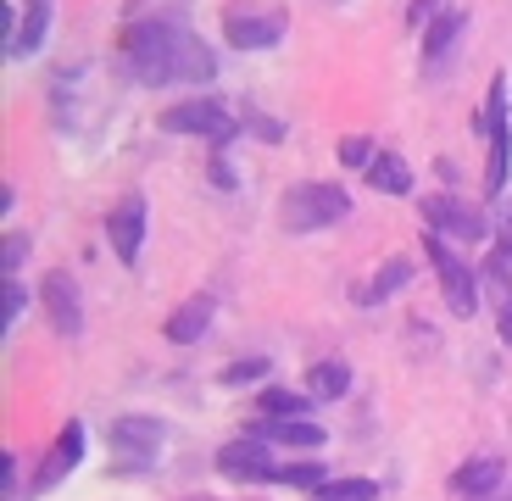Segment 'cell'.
Masks as SVG:
<instances>
[{
    "mask_svg": "<svg viewBox=\"0 0 512 501\" xmlns=\"http://www.w3.org/2000/svg\"><path fill=\"white\" fill-rule=\"evenodd\" d=\"M123 73L145 90H167V84H212L218 78V51L206 45L195 28L167 23V17H145V23L123 28Z\"/></svg>",
    "mask_w": 512,
    "mask_h": 501,
    "instance_id": "6da1fadb",
    "label": "cell"
},
{
    "mask_svg": "<svg viewBox=\"0 0 512 501\" xmlns=\"http://www.w3.org/2000/svg\"><path fill=\"white\" fill-rule=\"evenodd\" d=\"M351 218V190H340V184H290L279 201V229L284 234H318L329 229V223Z\"/></svg>",
    "mask_w": 512,
    "mask_h": 501,
    "instance_id": "7a4b0ae2",
    "label": "cell"
},
{
    "mask_svg": "<svg viewBox=\"0 0 512 501\" xmlns=\"http://www.w3.org/2000/svg\"><path fill=\"white\" fill-rule=\"evenodd\" d=\"M423 251H429V262H435V273H440L446 307L457 312V318H474L479 312V268H468V262L457 257V245L440 240V234H423Z\"/></svg>",
    "mask_w": 512,
    "mask_h": 501,
    "instance_id": "3957f363",
    "label": "cell"
},
{
    "mask_svg": "<svg viewBox=\"0 0 512 501\" xmlns=\"http://www.w3.org/2000/svg\"><path fill=\"white\" fill-rule=\"evenodd\" d=\"M156 123H162V134H201V140H212L223 151V145L234 140V134H240V123H234V112L223 101H173L167 106L162 117H156Z\"/></svg>",
    "mask_w": 512,
    "mask_h": 501,
    "instance_id": "277c9868",
    "label": "cell"
},
{
    "mask_svg": "<svg viewBox=\"0 0 512 501\" xmlns=\"http://www.w3.org/2000/svg\"><path fill=\"white\" fill-rule=\"evenodd\" d=\"M423 223H429V234H440V240H462V245L496 240V229L485 223V212H479L474 201H462V195H446V190L423 201Z\"/></svg>",
    "mask_w": 512,
    "mask_h": 501,
    "instance_id": "5b68a950",
    "label": "cell"
},
{
    "mask_svg": "<svg viewBox=\"0 0 512 501\" xmlns=\"http://www.w3.org/2000/svg\"><path fill=\"white\" fill-rule=\"evenodd\" d=\"M284 28H290V17L279 6H229L223 12V45L229 51H268L284 39Z\"/></svg>",
    "mask_w": 512,
    "mask_h": 501,
    "instance_id": "8992f818",
    "label": "cell"
},
{
    "mask_svg": "<svg viewBox=\"0 0 512 501\" xmlns=\"http://www.w3.org/2000/svg\"><path fill=\"white\" fill-rule=\"evenodd\" d=\"M485 134H490V162H485V195L507 190L512 173V129H507V73L490 78V101H485Z\"/></svg>",
    "mask_w": 512,
    "mask_h": 501,
    "instance_id": "52a82bcc",
    "label": "cell"
},
{
    "mask_svg": "<svg viewBox=\"0 0 512 501\" xmlns=\"http://www.w3.org/2000/svg\"><path fill=\"white\" fill-rule=\"evenodd\" d=\"M279 468L284 463L273 457V446L262 435H240L218 451V474L240 479V485H279Z\"/></svg>",
    "mask_w": 512,
    "mask_h": 501,
    "instance_id": "ba28073f",
    "label": "cell"
},
{
    "mask_svg": "<svg viewBox=\"0 0 512 501\" xmlns=\"http://www.w3.org/2000/svg\"><path fill=\"white\" fill-rule=\"evenodd\" d=\"M39 307H45V318H51V329L62 334V340H78L84 334V296H78L73 273L51 268L45 279H39Z\"/></svg>",
    "mask_w": 512,
    "mask_h": 501,
    "instance_id": "9c48e42d",
    "label": "cell"
},
{
    "mask_svg": "<svg viewBox=\"0 0 512 501\" xmlns=\"http://www.w3.org/2000/svg\"><path fill=\"white\" fill-rule=\"evenodd\" d=\"M106 440H112V451L123 457V463L145 468L156 451L167 446V424L162 418H117V424L106 429Z\"/></svg>",
    "mask_w": 512,
    "mask_h": 501,
    "instance_id": "30bf717a",
    "label": "cell"
},
{
    "mask_svg": "<svg viewBox=\"0 0 512 501\" xmlns=\"http://www.w3.org/2000/svg\"><path fill=\"white\" fill-rule=\"evenodd\" d=\"M145 218H151V206H145V195H123V201L112 206V218H106V240H112L117 262H140L145 251Z\"/></svg>",
    "mask_w": 512,
    "mask_h": 501,
    "instance_id": "8fae6325",
    "label": "cell"
},
{
    "mask_svg": "<svg viewBox=\"0 0 512 501\" xmlns=\"http://www.w3.org/2000/svg\"><path fill=\"white\" fill-rule=\"evenodd\" d=\"M84 446H90V429L78 424V418H73V424H62V435H56L51 451H45V463L34 468V490H56V485H62V479L84 463Z\"/></svg>",
    "mask_w": 512,
    "mask_h": 501,
    "instance_id": "7c38bea8",
    "label": "cell"
},
{
    "mask_svg": "<svg viewBox=\"0 0 512 501\" xmlns=\"http://www.w3.org/2000/svg\"><path fill=\"white\" fill-rule=\"evenodd\" d=\"M479 290H485L490 312H496V323H501V340L512 346V262L501 257V251L485 257V268H479Z\"/></svg>",
    "mask_w": 512,
    "mask_h": 501,
    "instance_id": "4fadbf2b",
    "label": "cell"
},
{
    "mask_svg": "<svg viewBox=\"0 0 512 501\" xmlns=\"http://www.w3.org/2000/svg\"><path fill=\"white\" fill-rule=\"evenodd\" d=\"M251 435H262L268 446H290V451H318L329 440V429L312 418H256Z\"/></svg>",
    "mask_w": 512,
    "mask_h": 501,
    "instance_id": "5bb4252c",
    "label": "cell"
},
{
    "mask_svg": "<svg viewBox=\"0 0 512 501\" xmlns=\"http://www.w3.org/2000/svg\"><path fill=\"white\" fill-rule=\"evenodd\" d=\"M501 457H468L462 468H451V479H446V490L451 496H462V501H485V496H496L501 490Z\"/></svg>",
    "mask_w": 512,
    "mask_h": 501,
    "instance_id": "9a60e30c",
    "label": "cell"
},
{
    "mask_svg": "<svg viewBox=\"0 0 512 501\" xmlns=\"http://www.w3.org/2000/svg\"><path fill=\"white\" fill-rule=\"evenodd\" d=\"M212 318H218V301H212V296H190L184 307L167 312L162 334L173 340V346H195V340H201V334L212 329Z\"/></svg>",
    "mask_w": 512,
    "mask_h": 501,
    "instance_id": "2e32d148",
    "label": "cell"
},
{
    "mask_svg": "<svg viewBox=\"0 0 512 501\" xmlns=\"http://www.w3.org/2000/svg\"><path fill=\"white\" fill-rule=\"evenodd\" d=\"M51 17H56V0H23V28H17V39L6 45V62L34 56L39 45L51 39Z\"/></svg>",
    "mask_w": 512,
    "mask_h": 501,
    "instance_id": "e0dca14e",
    "label": "cell"
},
{
    "mask_svg": "<svg viewBox=\"0 0 512 501\" xmlns=\"http://www.w3.org/2000/svg\"><path fill=\"white\" fill-rule=\"evenodd\" d=\"M407 284H412V257H390V262H379L373 284H362V290H357V301H362V307H379V301H390L396 290H407Z\"/></svg>",
    "mask_w": 512,
    "mask_h": 501,
    "instance_id": "ac0fdd59",
    "label": "cell"
},
{
    "mask_svg": "<svg viewBox=\"0 0 512 501\" xmlns=\"http://www.w3.org/2000/svg\"><path fill=\"white\" fill-rule=\"evenodd\" d=\"M462 28H468V12H440L435 23H429V34H423V56H429V73H435V67L451 56V45H457Z\"/></svg>",
    "mask_w": 512,
    "mask_h": 501,
    "instance_id": "d6986e66",
    "label": "cell"
},
{
    "mask_svg": "<svg viewBox=\"0 0 512 501\" xmlns=\"http://www.w3.org/2000/svg\"><path fill=\"white\" fill-rule=\"evenodd\" d=\"M368 184L379 195H407L412 190V162H407V156H396V151H379V156H373V167H368Z\"/></svg>",
    "mask_w": 512,
    "mask_h": 501,
    "instance_id": "ffe728a7",
    "label": "cell"
},
{
    "mask_svg": "<svg viewBox=\"0 0 512 501\" xmlns=\"http://www.w3.org/2000/svg\"><path fill=\"white\" fill-rule=\"evenodd\" d=\"M346 390H351L346 362H318V368H307V396L312 401H340Z\"/></svg>",
    "mask_w": 512,
    "mask_h": 501,
    "instance_id": "44dd1931",
    "label": "cell"
},
{
    "mask_svg": "<svg viewBox=\"0 0 512 501\" xmlns=\"http://www.w3.org/2000/svg\"><path fill=\"white\" fill-rule=\"evenodd\" d=\"M307 407H312V396L279 390V385H268L262 396H256V412H262V418H307Z\"/></svg>",
    "mask_w": 512,
    "mask_h": 501,
    "instance_id": "7402d4cb",
    "label": "cell"
},
{
    "mask_svg": "<svg viewBox=\"0 0 512 501\" xmlns=\"http://www.w3.org/2000/svg\"><path fill=\"white\" fill-rule=\"evenodd\" d=\"M279 485H295V490H312V496H318L329 479H323V463H318V457H301V463H284V468H279Z\"/></svg>",
    "mask_w": 512,
    "mask_h": 501,
    "instance_id": "603a6c76",
    "label": "cell"
},
{
    "mask_svg": "<svg viewBox=\"0 0 512 501\" xmlns=\"http://www.w3.org/2000/svg\"><path fill=\"white\" fill-rule=\"evenodd\" d=\"M318 501H379V479H329Z\"/></svg>",
    "mask_w": 512,
    "mask_h": 501,
    "instance_id": "cb8c5ba5",
    "label": "cell"
},
{
    "mask_svg": "<svg viewBox=\"0 0 512 501\" xmlns=\"http://www.w3.org/2000/svg\"><path fill=\"white\" fill-rule=\"evenodd\" d=\"M373 156H379V145H373L368 134H346V140H340V167H351V173H368Z\"/></svg>",
    "mask_w": 512,
    "mask_h": 501,
    "instance_id": "d4e9b609",
    "label": "cell"
},
{
    "mask_svg": "<svg viewBox=\"0 0 512 501\" xmlns=\"http://www.w3.org/2000/svg\"><path fill=\"white\" fill-rule=\"evenodd\" d=\"M262 373H268V362L245 357V362H234V368H223V385H262Z\"/></svg>",
    "mask_w": 512,
    "mask_h": 501,
    "instance_id": "484cf974",
    "label": "cell"
},
{
    "mask_svg": "<svg viewBox=\"0 0 512 501\" xmlns=\"http://www.w3.org/2000/svg\"><path fill=\"white\" fill-rule=\"evenodd\" d=\"M23 307H28V290H23L17 279H6V323H0L6 334H12L17 323H23Z\"/></svg>",
    "mask_w": 512,
    "mask_h": 501,
    "instance_id": "4316f807",
    "label": "cell"
},
{
    "mask_svg": "<svg viewBox=\"0 0 512 501\" xmlns=\"http://www.w3.org/2000/svg\"><path fill=\"white\" fill-rule=\"evenodd\" d=\"M490 251H501V257L512 262V201H501V218H496V240H490Z\"/></svg>",
    "mask_w": 512,
    "mask_h": 501,
    "instance_id": "83f0119b",
    "label": "cell"
},
{
    "mask_svg": "<svg viewBox=\"0 0 512 501\" xmlns=\"http://www.w3.org/2000/svg\"><path fill=\"white\" fill-rule=\"evenodd\" d=\"M440 12H446V0H412V6H407V23H412V28H429Z\"/></svg>",
    "mask_w": 512,
    "mask_h": 501,
    "instance_id": "f1b7e54d",
    "label": "cell"
},
{
    "mask_svg": "<svg viewBox=\"0 0 512 501\" xmlns=\"http://www.w3.org/2000/svg\"><path fill=\"white\" fill-rule=\"evenodd\" d=\"M23 257H28V240H23V234H12V240H6V262H0V273H6V279H17Z\"/></svg>",
    "mask_w": 512,
    "mask_h": 501,
    "instance_id": "f546056e",
    "label": "cell"
},
{
    "mask_svg": "<svg viewBox=\"0 0 512 501\" xmlns=\"http://www.w3.org/2000/svg\"><path fill=\"white\" fill-rule=\"evenodd\" d=\"M0 501H17V457H0Z\"/></svg>",
    "mask_w": 512,
    "mask_h": 501,
    "instance_id": "4dcf8cb0",
    "label": "cell"
},
{
    "mask_svg": "<svg viewBox=\"0 0 512 501\" xmlns=\"http://www.w3.org/2000/svg\"><path fill=\"white\" fill-rule=\"evenodd\" d=\"M212 184H218V190H234V167H229V156H212Z\"/></svg>",
    "mask_w": 512,
    "mask_h": 501,
    "instance_id": "1f68e13d",
    "label": "cell"
},
{
    "mask_svg": "<svg viewBox=\"0 0 512 501\" xmlns=\"http://www.w3.org/2000/svg\"><path fill=\"white\" fill-rule=\"evenodd\" d=\"M245 123H251L256 134H268V140H279V134H284L279 123H273V117H262V112H251V117H245Z\"/></svg>",
    "mask_w": 512,
    "mask_h": 501,
    "instance_id": "d6a6232c",
    "label": "cell"
},
{
    "mask_svg": "<svg viewBox=\"0 0 512 501\" xmlns=\"http://www.w3.org/2000/svg\"><path fill=\"white\" fill-rule=\"evenodd\" d=\"M485 501H512V490H496V496H485Z\"/></svg>",
    "mask_w": 512,
    "mask_h": 501,
    "instance_id": "836d02e7",
    "label": "cell"
}]
</instances>
